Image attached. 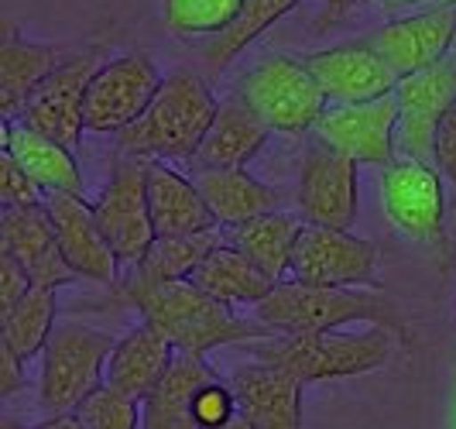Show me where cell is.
Segmentation results:
<instances>
[{
  "label": "cell",
  "mask_w": 456,
  "mask_h": 429,
  "mask_svg": "<svg viewBox=\"0 0 456 429\" xmlns=\"http://www.w3.org/2000/svg\"><path fill=\"white\" fill-rule=\"evenodd\" d=\"M302 227H305V220L298 213L274 210V213H261V217H251L237 227H224V230H227L230 244L244 251L265 275H272L274 282H285Z\"/></svg>",
  "instance_id": "4316f807"
},
{
  "label": "cell",
  "mask_w": 456,
  "mask_h": 429,
  "mask_svg": "<svg viewBox=\"0 0 456 429\" xmlns=\"http://www.w3.org/2000/svg\"><path fill=\"white\" fill-rule=\"evenodd\" d=\"M381 203L391 224L411 241H439L446 234V189L443 172L429 161L395 159L381 172Z\"/></svg>",
  "instance_id": "4fadbf2b"
},
{
  "label": "cell",
  "mask_w": 456,
  "mask_h": 429,
  "mask_svg": "<svg viewBox=\"0 0 456 429\" xmlns=\"http://www.w3.org/2000/svg\"><path fill=\"white\" fill-rule=\"evenodd\" d=\"M0 131H4V155L18 161L42 186L45 196L48 193H83V172L72 159V148L21 124L18 117H4Z\"/></svg>",
  "instance_id": "603a6c76"
},
{
  "label": "cell",
  "mask_w": 456,
  "mask_h": 429,
  "mask_svg": "<svg viewBox=\"0 0 456 429\" xmlns=\"http://www.w3.org/2000/svg\"><path fill=\"white\" fill-rule=\"evenodd\" d=\"M450 429H456V395H453V423H450Z\"/></svg>",
  "instance_id": "ee69618b"
},
{
  "label": "cell",
  "mask_w": 456,
  "mask_h": 429,
  "mask_svg": "<svg viewBox=\"0 0 456 429\" xmlns=\"http://www.w3.org/2000/svg\"><path fill=\"white\" fill-rule=\"evenodd\" d=\"M192 282L213 299L233 306V309H240V306L254 309L278 285L272 275H265L244 251L233 248L230 241H224L216 251H209V258L192 271Z\"/></svg>",
  "instance_id": "83f0119b"
},
{
  "label": "cell",
  "mask_w": 456,
  "mask_h": 429,
  "mask_svg": "<svg viewBox=\"0 0 456 429\" xmlns=\"http://www.w3.org/2000/svg\"><path fill=\"white\" fill-rule=\"evenodd\" d=\"M148 203L159 237L203 234L220 227L196 179H185L183 172H175L165 161H148Z\"/></svg>",
  "instance_id": "7402d4cb"
},
{
  "label": "cell",
  "mask_w": 456,
  "mask_h": 429,
  "mask_svg": "<svg viewBox=\"0 0 456 429\" xmlns=\"http://www.w3.org/2000/svg\"><path fill=\"white\" fill-rule=\"evenodd\" d=\"M220 100L196 69L179 66L165 72L155 100L127 131L117 135L124 155L148 161H192Z\"/></svg>",
  "instance_id": "7a4b0ae2"
},
{
  "label": "cell",
  "mask_w": 456,
  "mask_h": 429,
  "mask_svg": "<svg viewBox=\"0 0 456 429\" xmlns=\"http://www.w3.org/2000/svg\"><path fill=\"white\" fill-rule=\"evenodd\" d=\"M62 62V48L52 42H28L14 24L0 42V117H18L31 90Z\"/></svg>",
  "instance_id": "d4e9b609"
},
{
  "label": "cell",
  "mask_w": 456,
  "mask_h": 429,
  "mask_svg": "<svg viewBox=\"0 0 456 429\" xmlns=\"http://www.w3.org/2000/svg\"><path fill=\"white\" fill-rule=\"evenodd\" d=\"M24 358H18L4 340H0V399H11L14 392H21L28 384V375H24Z\"/></svg>",
  "instance_id": "74e56055"
},
{
  "label": "cell",
  "mask_w": 456,
  "mask_h": 429,
  "mask_svg": "<svg viewBox=\"0 0 456 429\" xmlns=\"http://www.w3.org/2000/svg\"><path fill=\"white\" fill-rule=\"evenodd\" d=\"M450 59H453V62H456V42H453V52H450Z\"/></svg>",
  "instance_id": "bcb514c9"
},
{
  "label": "cell",
  "mask_w": 456,
  "mask_h": 429,
  "mask_svg": "<svg viewBox=\"0 0 456 429\" xmlns=\"http://www.w3.org/2000/svg\"><path fill=\"white\" fill-rule=\"evenodd\" d=\"M298 0H244L240 18L230 24L224 35L209 38L203 48V62L213 76H220L230 62H237V55L244 48L257 42L274 21H281L289 11H296Z\"/></svg>",
  "instance_id": "4dcf8cb0"
},
{
  "label": "cell",
  "mask_w": 456,
  "mask_h": 429,
  "mask_svg": "<svg viewBox=\"0 0 456 429\" xmlns=\"http://www.w3.org/2000/svg\"><path fill=\"white\" fill-rule=\"evenodd\" d=\"M45 210L69 265L90 282L114 285L120 261H117L100 220H96V210L90 200L83 193H48Z\"/></svg>",
  "instance_id": "ac0fdd59"
},
{
  "label": "cell",
  "mask_w": 456,
  "mask_h": 429,
  "mask_svg": "<svg viewBox=\"0 0 456 429\" xmlns=\"http://www.w3.org/2000/svg\"><path fill=\"white\" fill-rule=\"evenodd\" d=\"M0 251H7L31 278V285L62 289L83 275L66 261L59 237L52 230L45 203L42 206H4L0 213Z\"/></svg>",
  "instance_id": "e0dca14e"
},
{
  "label": "cell",
  "mask_w": 456,
  "mask_h": 429,
  "mask_svg": "<svg viewBox=\"0 0 456 429\" xmlns=\"http://www.w3.org/2000/svg\"><path fill=\"white\" fill-rule=\"evenodd\" d=\"M227 241L224 227H213L203 234H175V237H155V244L144 251V258L131 265L134 278L144 282H179L192 278V271L209 258V251H216Z\"/></svg>",
  "instance_id": "f1b7e54d"
},
{
  "label": "cell",
  "mask_w": 456,
  "mask_h": 429,
  "mask_svg": "<svg viewBox=\"0 0 456 429\" xmlns=\"http://www.w3.org/2000/svg\"><path fill=\"white\" fill-rule=\"evenodd\" d=\"M35 429H86V426L76 419V412H66V416H48L45 423Z\"/></svg>",
  "instance_id": "f35d334b"
},
{
  "label": "cell",
  "mask_w": 456,
  "mask_h": 429,
  "mask_svg": "<svg viewBox=\"0 0 456 429\" xmlns=\"http://www.w3.org/2000/svg\"><path fill=\"white\" fill-rule=\"evenodd\" d=\"M289 278L305 285L381 289V248L340 227L305 224L298 234Z\"/></svg>",
  "instance_id": "52a82bcc"
},
{
  "label": "cell",
  "mask_w": 456,
  "mask_h": 429,
  "mask_svg": "<svg viewBox=\"0 0 456 429\" xmlns=\"http://www.w3.org/2000/svg\"><path fill=\"white\" fill-rule=\"evenodd\" d=\"M192 179L203 189L206 203L220 227H237L261 213L285 210V196L261 179H254L248 169H196Z\"/></svg>",
  "instance_id": "cb8c5ba5"
},
{
  "label": "cell",
  "mask_w": 456,
  "mask_h": 429,
  "mask_svg": "<svg viewBox=\"0 0 456 429\" xmlns=\"http://www.w3.org/2000/svg\"><path fill=\"white\" fill-rule=\"evenodd\" d=\"M55 293L59 289L31 285L7 313H0V340L24 361H31L45 351L48 337L59 323L55 319Z\"/></svg>",
  "instance_id": "f546056e"
},
{
  "label": "cell",
  "mask_w": 456,
  "mask_h": 429,
  "mask_svg": "<svg viewBox=\"0 0 456 429\" xmlns=\"http://www.w3.org/2000/svg\"><path fill=\"white\" fill-rule=\"evenodd\" d=\"M192 416H196V426L200 429L227 426L233 416H240L233 384L224 382L220 375L200 384V388H196V395H192Z\"/></svg>",
  "instance_id": "836d02e7"
},
{
  "label": "cell",
  "mask_w": 456,
  "mask_h": 429,
  "mask_svg": "<svg viewBox=\"0 0 456 429\" xmlns=\"http://www.w3.org/2000/svg\"><path fill=\"white\" fill-rule=\"evenodd\" d=\"M175 358H179V347L165 337L155 323L141 319L114 343L110 361H107V382L144 402L165 382Z\"/></svg>",
  "instance_id": "ffe728a7"
},
{
  "label": "cell",
  "mask_w": 456,
  "mask_h": 429,
  "mask_svg": "<svg viewBox=\"0 0 456 429\" xmlns=\"http://www.w3.org/2000/svg\"><path fill=\"white\" fill-rule=\"evenodd\" d=\"M385 62H388L398 79L429 69L443 62L456 42V7L450 4H436L429 11H419L409 18H395V21L374 28L364 38Z\"/></svg>",
  "instance_id": "9a60e30c"
},
{
  "label": "cell",
  "mask_w": 456,
  "mask_h": 429,
  "mask_svg": "<svg viewBox=\"0 0 456 429\" xmlns=\"http://www.w3.org/2000/svg\"><path fill=\"white\" fill-rule=\"evenodd\" d=\"M161 69L144 52H127L107 59L93 72L86 90V131L120 135L134 124L161 87Z\"/></svg>",
  "instance_id": "8fae6325"
},
{
  "label": "cell",
  "mask_w": 456,
  "mask_h": 429,
  "mask_svg": "<svg viewBox=\"0 0 456 429\" xmlns=\"http://www.w3.org/2000/svg\"><path fill=\"white\" fill-rule=\"evenodd\" d=\"M100 66H103L100 45H90L62 59L24 100L18 120L55 137L66 148H76L86 131V90H90L93 72Z\"/></svg>",
  "instance_id": "ba28073f"
},
{
  "label": "cell",
  "mask_w": 456,
  "mask_h": 429,
  "mask_svg": "<svg viewBox=\"0 0 456 429\" xmlns=\"http://www.w3.org/2000/svg\"><path fill=\"white\" fill-rule=\"evenodd\" d=\"M141 416H144L141 399L110 382L96 384L76 406V419L86 429H141Z\"/></svg>",
  "instance_id": "d6a6232c"
},
{
  "label": "cell",
  "mask_w": 456,
  "mask_h": 429,
  "mask_svg": "<svg viewBox=\"0 0 456 429\" xmlns=\"http://www.w3.org/2000/svg\"><path fill=\"white\" fill-rule=\"evenodd\" d=\"M120 295L127 306H134L137 317L155 323L179 351L209 354L230 343H254L274 337L272 326L261 319L237 317V309L203 293L192 278L179 282H144L127 275L120 282Z\"/></svg>",
  "instance_id": "6da1fadb"
},
{
  "label": "cell",
  "mask_w": 456,
  "mask_h": 429,
  "mask_svg": "<svg viewBox=\"0 0 456 429\" xmlns=\"http://www.w3.org/2000/svg\"><path fill=\"white\" fill-rule=\"evenodd\" d=\"M0 203L4 206H42V186L24 172L11 155H0Z\"/></svg>",
  "instance_id": "e575fe53"
},
{
  "label": "cell",
  "mask_w": 456,
  "mask_h": 429,
  "mask_svg": "<svg viewBox=\"0 0 456 429\" xmlns=\"http://www.w3.org/2000/svg\"><path fill=\"white\" fill-rule=\"evenodd\" d=\"M230 384L237 392L240 416L251 429H302V388L296 375L268 361L240 364Z\"/></svg>",
  "instance_id": "d6986e66"
},
{
  "label": "cell",
  "mask_w": 456,
  "mask_h": 429,
  "mask_svg": "<svg viewBox=\"0 0 456 429\" xmlns=\"http://www.w3.org/2000/svg\"><path fill=\"white\" fill-rule=\"evenodd\" d=\"M233 93L274 135H305L330 107L316 76L292 55H265L233 83Z\"/></svg>",
  "instance_id": "8992f818"
},
{
  "label": "cell",
  "mask_w": 456,
  "mask_h": 429,
  "mask_svg": "<svg viewBox=\"0 0 456 429\" xmlns=\"http://www.w3.org/2000/svg\"><path fill=\"white\" fill-rule=\"evenodd\" d=\"M220 371L206 361V354H189L179 351V358L172 364V371L165 375V382L141 402V429H200L192 416V395L196 388L209 378H216Z\"/></svg>",
  "instance_id": "484cf974"
},
{
  "label": "cell",
  "mask_w": 456,
  "mask_h": 429,
  "mask_svg": "<svg viewBox=\"0 0 456 429\" xmlns=\"http://www.w3.org/2000/svg\"><path fill=\"white\" fill-rule=\"evenodd\" d=\"M322 4H326V11H330V18H333V14H343V11H346V7L354 4V0H322Z\"/></svg>",
  "instance_id": "ab89813d"
},
{
  "label": "cell",
  "mask_w": 456,
  "mask_h": 429,
  "mask_svg": "<svg viewBox=\"0 0 456 429\" xmlns=\"http://www.w3.org/2000/svg\"><path fill=\"white\" fill-rule=\"evenodd\" d=\"M216 429H251V423H248L244 416H233L227 426H216Z\"/></svg>",
  "instance_id": "60d3db41"
},
{
  "label": "cell",
  "mask_w": 456,
  "mask_h": 429,
  "mask_svg": "<svg viewBox=\"0 0 456 429\" xmlns=\"http://www.w3.org/2000/svg\"><path fill=\"white\" fill-rule=\"evenodd\" d=\"M302 62L316 76L330 107L378 100V96L395 93V87H398V72L367 45L364 38L309 52V55H302Z\"/></svg>",
  "instance_id": "2e32d148"
},
{
  "label": "cell",
  "mask_w": 456,
  "mask_h": 429,
  "mask_svg": "<svg viewBox=\"0 0 456 429\" xmlns=\"http://www.w3.org/2000/svg\"><path fill=\"white\" fill-rule=\"evenodd\" d=\"M244 0H161L165 28L179 38H216L240 18Z\"/></svg>",
  "instance_id": "1f68e13d"
},
{
  "label": "cell",
  "mask_w": 456,
  "mask_h": 429,
  "mask_svg": "<svg viewBox=\"0 0 456 429\" xmlns=\"http://www.w3.org/2000/svg\"><path fill=\"white\" fill-rule=\"evenodd\" d=\"M405 330H395L385 323H370L361 334H274L257 340L251 358L268 361L289 375H296L302 384L337 382V378H357L370 375L395 358Z\"/></svg>",
  "instance_id": "3957f363"
},
{
  "label": "cell",
  "mask_w": 456,
  "mask_h": 429,
  "mask_svg": "<svg viewBox=\"0 0 456 429\" xmlns=\"http://www.w3.org/2000/svg\"><path fill=\"white\" fill-rule=\"evenodd\" d=\"M385 7H411V4H426V0H381Z\"/></svg>",
  "instance_id": "b9f144b4"
},
{
  "label": "cell",
  "mask_w": 456,
  "mask_h": 429,
  "mask_svg": "<svg viewBox=\"0 0 456 429\" xmlns=\"http://www.w3.org/2000/svg\"><path fill=\"white\" fill-rule=\"evenodd\" d=\"M272 135V128L237 93H230L220 100L213 124H209L192 161H196V169H244L248 161L261 155V148L268 144Z\"/></svg>",
  "instance_id": "44dd1931"
},
{
  "label": "cell",
  "mask_w": 456,
  "mask_h": 429,
  "mask_svg": "<svg viewBox=\"0 0 456 429\" xmlns=\"http://www.w3.org/2000/svg\"><path fill=\"white\" fill-rule=\"evenodd\" d=\"M28 289H31L28 271H24L7 251H0V313H7Z\"/></svg>",
  "instance_id": "d590c367"
},
{
  "label": "cell",
  "mask_w": 456,
  "mask_h": 429,
  "mask_svg": "<svg viewBox=\"0 0 456 429\" xmlns=\"http://www.w3.org/2000/svg\"><path fill=\"white\" fill-rule=\"evenodd\" d=\"M395 131H398V96H378L364 103H337L326 107L313 135L333 144L357 165H391L398 159L395 152Z\"/></svg>",
  "instance_id": "5bb4252c"
},
{
  "label": "cell",
  "mask_w": 456,
  "mask_h": 429,
  "mask_svg": "<svg viewBox=\"0 0 456 429\" xmlns=\"http://www.w3.org/2000/svg\"><path fill=\"white\" fill-rule=\"evenodd\" d=\"M436 165H439L443 179L453 182L456 189V103L443 117V124H439V135H436Z\"/></svg>",
  "instance_id": "8d00e7d4"
},
{
  "label": "cell",
  "mask_w": 456,
  "mask_h": 429,
  "mask_svg": "<svg viewBox=\"0 0 456 429\" xmlns=\"http://www.w3.org/2000/svg\"><path fill=\"white\" fill-rule=\"evenodd\" d=\"M436 4H450V7H456V0H436Z\"/></svg>",
  "instance_id": "f6af8a7d"
},
{
  "label": "cell",
  "mask_w": 456,
  "mask_h": 429,
  "mask_svg": "<svg viewBox=\"0 0 456 429\" xmlns=\"http://www.w3.org/2000/svg\"><path fill=\"white\" fill-rule=\"evenodd\" d=\"M395 96H398V131H395L398 159L436 165V135L443 117L456 103V62L446 55L436 66L402 76Z\"/></svg>",
  "instance_id": "7c38bea8"
},
{
  "label": "cell",
  "mask_w": 456,
  "mask_h": 429,
  "mask_svg": "<svg viewBox=\"0 0 456 429\" xmlns=\"http://www.w3.org/2000/svg\"><path fill=\"white\" fill-rule=\"evenodd\" d=\"M117 340L103 330H93L79 319H59L45 351H42V378L38 402L48 416H66L90 395L96 384L107 382V361Z\"/></svg>",
  "instance_id": "5b68a950"
},
{
  "label": "cell",
  "mask_w": 456,
  "mask_h": 429,
  "mask_svg": "<svg viewBox=\"0 0 456 429\" xmlns=\"http://www.w3.org/2000/svg\"><path fill=\"white\" fill-rule=\"evenodd\" d=\"M96 220L103 227L120 265H137L155 244V220L148 203V159L120 155L107 186L93 200Z\"/></svg>",
  "instance_id": "30bf717a"
},
{
  "label": "cell",
  "mask_w": 456,
  "mask_h": 429,
  "mask_svg": "<svg viewBox=\"0 0 456 429\" xmlns=\"http://www.w3.org/2000/svg\"><path fill=\"white\" fill-rule=\"evenodd\" d=\"M0 429H28V426H18V423H4Z\"/></svg>",
  "instance_id": "7bdbcfd3"
},
{
  "label": "cell",
  "mask_w": 456,
  "mask_h": 429,
  "mask_svg": "<svg viewBox=\"0 0 456 429\" xmlns=\"http://www.w3.org/2000/svg\"><path fill=\"white\" fill-rule=\"evenodd\" d=\"M254 319L274 334H320L340 330L350 323H385L405 330L398 306L381 289H337V285H305L296 278L278 282L254 306Z\"/></svg>",
  "instance_id": "277c9868"
},
{
  "label": "cell",
  "mask_w": 456,
  "mask_h": 429,
  "mask_svg": "<svg viewBox=\"0 0 456 429\" xmlns=\"http://www.w3.org/2000/svg\"><path fill=\"white\" fill-rule=\"evenodd\" d=\"M296 210L305 224L350 230L361 210L357 161L346 159L322 137H309L298 161Z\"/></svg>",
  "instance_id": "9c48e42d"
}]
</instances>
